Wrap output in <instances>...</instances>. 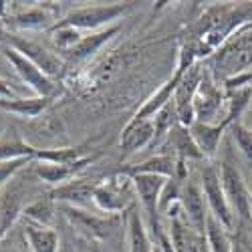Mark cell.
<instances>
[{
	"label": "cell",
	"mask_w": 252,
	"mask_h": 252,
	"mask_svg": "<svg viewBox=\"0 0 252 252\" xmlns=\"http://www.w3.org/2000/svg\"><path fill=\"white\" fill-rule=\"evenodd\" d=\"M135 188L131 176L117 172L97 184L93 192V204L107 216H117L119 212H129L133 208Z\"/></svg>",
	"instance_id": "1"
},
{
	"label": "cell",
	"mask_w": 252,
	"mask_h": 252,
	"mask_svg": "<svg viewBox=\"0 0 252 252\" xmlns=\"http://www.w3.org/2000/svg\"><path fill=\"white\" fill-rule=\"evenodd\" d=\"M129 10L127 4H105V6H87L69 12L63 20H59V25L73 27L77 31H103V27H113L117 20Z\"/></svg>",
	"instance_id": "2"
},
{
	"label": "cell",
	"mask_w": 252,
	"mask_h": 252,
	"mask_svg": "<svg viewBox=\"0 0 252 252\" xmlns=\"http://www.w3.org/2000/svg\"><path fill=\"white\" fill-rule=\"evenodd\" d=\"M2 55L6 57V61L14 67V71L18 73V77L23 79L27 85L36 93V97H47L51 99L53 95H57L59 85L47 77L43 71H40L34 63H31L27 57H23L18 51H14L12 47H2Z\"/></svg>",
	"instance_id": "3"
},
{
	"label": "cell",
	"mask_w": 252,
	"mask_h": 252,
	"mask_svg": "<svg viewBox=\"0 0 252 252\" xmlns=\"http://www.w3.org/2000/svg\"><path fill=\"white\" fill-rule=\"evenodd\" d=\"M220 180H222L224 194H226L230 208H232V212H236L242 220L252 222V192L246 188L240 172L230 161H224Z\"/></svg>",
	"instance_id": "4"
},
{
	"label": "cell",
	"mask_w": 252,
	"mask_h": 252,
	"mask_svg": "<svg viewBox=\"0 0 252 252\" xmlns=\"http://www.w3.org/2000/svg\"><path fill=\"white\" fill-rule=\"evenodd\" d=\"M131 180H133V188H135V196L139 198V202L143 206V214L148 216V230H152V236H156L161 230L158 202H159L161 188H163L167 178L152 176V174H139V176H133Z\"/></svg>",
	"instance_id": "5"
},
{
	"label": "cell",
	"mask_w": 252,
	"mask_h": 252,
	"mask_svg": "<svg viewBox=\"0 0 252 252\" xmlns=\"http://www.w3.org/2000/svg\"><path fill=\"white\" fill-rule=\"evenodd\" d=\"M226 105V93L216 85L212 75L206 73L202 75V81L198 85V91L194 95V115L200 123H214V119L224 113Z\"/></svg>",
	"instance_id": "6"
},
{
	"label": "cell",
	"mask_w": 252,
	"mask_h": 252,
	"mask_svg": "<svg viewBox=\"0 0 252 252\" xmlns=\"http://www.w3.org/2000/svg\"><path fill=\"white\" fill-rule=\"evenodd\" d=\"M200 186H202V192H204V198H206V204H208V212L212 216H216L230 230L234 224V218H232V208H230V204L226 200V194H224L220 174L214 170V167L206 165L202 170Z\"/></svg>",
	"instance_id": "7"
},
{
	"label": "cell",
	"mask_w": 252,
	"mask_h": 252,
	"mask_svg": "<svg viewBox=\"0 0 252 252\" xmlns=\"http://www.w3.org/2000/svg\"><path fill=\"white\" fill-rule=\"evenodd\" d=\"M204 71L194 65L192 69H188L186 75L182 77V81L178 83V87L174 91V107H176V117L178 123L184 127H192L196 123V115H194V95L198 91V85L202 81Z\"/></svg>",
	"instance_id": "8"
},
{
	"label": "cell",
	"mask_w": 252,
	"mask_h": 252,
	"mask_svg": "<svg viewBox=\"0 0 252 252\" xmlns=\"http://www.w3.org/2000/svg\"><path fill=\"white\" fill-rule=\"evenodd\" d=\"M6 43H8V47H12L14 51H18L23 57H27L31 63H34V65L43 71L47 77H57V75H61V71H63V61L55 55V53H51L47 47H43V45H38V43H34V40H27V38H20V36H16V34H6Z\"/></svg>",
	"instance_id": "9"
},
{
	"label": "cell",
	"mask_w": 252,
	"mask_h": 252,
	"mask_svg": "<svg viewBox=\"0 0 252 252\" xmlns=\"http://www.w3.org/2000/svg\"><path fill=\"white\" fill-rule=\"evenodd\" d=\"M63 214H65V218L79 230V232L87 234L89 238H95V240L109 238L117 226V216H105L103 218V216L89 214L83 208H75V206H63Z\"/></svg>",
	"instance_id": "10"
},
{
	"label": "cell",
	"mask_w": 252,
	"mask_h": 252,
	"mask_svg": "<svg viewBox=\"0 0 252 252\" xmlns=\"http://www.w3.org/2000/svg\"><path fill=\"white\" fill-rule=\"evenodd\" d=\"M182 208H184V216L186 222L190 224L196 232L204 234L206 230V218H208V208H206V198L202 192V186L196 182L188 180L186 186H182Z\"/></svg>",
	"instance_id": "11"
},
{
	"label": "cell",
	"mask_w": 252,
	"mask_h": 252,
	"mask_svg": "<svg viewBox=\"0 0 252 252\" xmlns=\"http://www.w3.org/2000/svg\"><path fill=\"white\" fill-rule=\"evenodd\" d=\"M154 119H143V121H129L125 125V129L121 133V154L123 158H129L145 148H150L154 141Z\"/></svg>",
	"instance_id": "12"
},
{
	"label": "cell",
	"mask_w": 252,
	"mask_h": 252,
	"mask_svg": "<svg viewBox=\"0 0 252 252\" xmlns=\"http://www.w3.org/2000/svg\"><path fill=\"white\" fill-rule=\"evenodd\" d=\"M97 184L93 180H71L63 186H57L51 190L49 198L53 202H59V204H65V206H75V208H81L85 206L87 202H93V192H95Z\"/></svg>",
	"instance_id": "13"
},
{
	"label": "cell",
	"mask_w": 252,
	"mask_h": 252,
	"mask_svg": "<svg viewBox=\"0 0 252 252\" xmlns=\"http://www.w3.org/2000/svg\"><path fill=\"white\" fill-rule=\"evenodd\" d=\"M23 212H25L23 194H20V190L12 180L0 192V240L8 234V230L23 216Z\"/></svg>",
	"instance_id": "14"
},
{
	"label": "cell",
	"mask_w": 252,
	"mask_h": 252,
	"mask_svg": "<svg viewBox=\"0 0 252 252\" xmlns=\"http://www.w3.org/2000/svg\"><path fill=\"white\" fill-rule=\"evenodd\" d=\"M38 148L27 143L14 125H8L4 133L0 135V163L14 159H36Z\"/></svg>",
	"instance_id": "15"
},
{
	"label": "cell",
	"mask_w": 252,
	"mask_h": 252,
	"mask_svg": "<svg viewBox=\"0 0 252 252\" xmlns=\"http://www.w3.org/2000/svg\"><path fill=\"white\" fill-rule=\"evenodd\" d=\"M91 161H93V158H83L81 161L71 163V165H59V163L36 161V163H34V174H36L40 180H43V182H47V184H51V186L57 188V186H63V184L75 180V176H77L87 163H91Z\"/></svg>",
	"instance_id": "16"
},
{
	"label": "cell",
	"mask_w": 252,
	"mask_h": 252,
	"mask_svg": "<svg viewBox=\"0 0 252 252\" xmlns=\"http://www.w3.org/2000/svg\"><path fill=\"white\" fill-rule=\"evenodd\" d=\"M51 20H53V14L43 4V6H31L10 14L6 18L4 27L12 31H43V29H49Z\"/></svg>",
	"instance_id": "17"
},
{
	"label": "cell",
	"mask_w": 252,
	"mask_h": 252,
	"mask_svg": "<svg viewBox=\"0 0 252 252\" xmlns=\"http://www.w3.org/2000/svg\"><path fill=\"white\" fill-rule=\"evenodd\" d=\"M121 172L127 176H139V174H152V176H161V178H176L178 174V158L174 154H161L154 156L150 159H145L141 163L123 167Z\"/></svg>",
	"instance_id": "18"
},
{
	"label": "cell",
	"mask_w": 252,
	"mask_h": 252,
	"mask_svg": "<svg viewBox=\"0 0 252 252\" xmlns=\"http://www.w3.org/2000/svg\"><path fill=\"white\" fill-rule=\"evenodd\" d=\"M224 129H226V125H222V123H200V121H196L190 127V133L204 158L216 156Z\"/></svg>",
	"instance_id": "19"
},
{
	"label": "cell",
	"mask_w": 252,
	"mask_h": 252,
	"mask_svg": "<svg viewBox=\"0 0 252 252\" xmlns=\"http://www.w3.org/2000/svg\"><path fill=\"white\" fill-rule=\"evenodd\" d=\"M127 242H129V252H154L156 246L150 236L148 224L143 222L135 206L127 212Z\"/></svg>",
	"instance_id": "20"
},
{
	"label": "cell",
	"mask_w": 252,
	"mask_h": 252,
	"mask_svg": "<svg viewBox=\"0 0 252 252\" xmlns=\"http://www.w3.org/2000/svg\"><path fill=\"white\" fill-rule=\"evenodd\" d=\"M167 141L172 143L174 156L180 161H188V159H204L202 152L198 150V145L190 133V127H184V125H176L172 129V133L167 135Z\"/></svg>",
	"instance_id": "21"
},
{
	"label": "cell",
	"mask_w": 252,
	"mask_h": 252,
	"mask_svg": "<svg viewBox=\"0 0 252 252\" xmlns=\"http://www.w3.org/2000/svg\"><path fill=\"white\" fill-rule=\"evenodd\" d=\"M25 236L32 252H59V234L51 226H38L27 220Z\"/></svg>",
	"instance_id": "22"
},
{
	"label": "cell",
	"mask_w": 252,
	"mask_h": 252,
	"mask_svg": "<svg viewBox=\"0 0 252 252\" xmlns=\"http://www.w3.org/2000/svg\"><path fill=\"white\" fill-rule=\"evenodd\" d=\"M51 99L47 97H14V99H6L0 97V109L8 111V113H16L20 117H36L40 115L47 107H49Z\"/></svg>",
	"instance_id": "23"
},
{
	"label": "cell",
	"mask_w": 252,
	"mask_h": 252,
	"mask_svg": "<svg viewBox=\"0 0 252 252\" xmlns=\"http://www.w3.org/2000/svg\"><path fill=\"white\" fill-rule=\"evenodd\" d=\"M119 32V25H113V27H107V29H103V31H95L91 34H85L81 38V43L69 53V57L73 61H83V59H87L91 55H95L105 43H107L109 38H113L115 34Z\"/></svg>",
	"instance_id": "24"
},
{
	"label": "cell",
	"mask_w": 252,
	"mask_h": 252,
	"mask_svg": "<svg viewBox=\"0 0 252 252\" xmlns=\"http://www.w3.org/2000/svg\"><path fill=\"white\" fill-rule=\"evenodd\" d=\"M204 238L208 244L210 252H232V238L228 234V228L208 212L206 218V230H204Z\"/></svg>",
	"instance_id": "25"
},
{
	"label": "cell",
	"mask_w": 252,
	"mask_h": 252,
	"mask_svg": "<svg viewBox=\"0 0 252 252\" xmlns=\"http://www.w3.org/2000/svg\"><path fill=\"white\" fill-rule=\"evenodd\" d=\"M178 125V117H176V107H174V101H170L165 107L154 117V127H156V133H154V141L150 148H158L161 145L167 135L172 133V129Z\"/></svg>",
	"instance_id": "26"
},
{
	"label": "cell",
	"mask_w": 252,
	"mask_h": 252,
	"mask_svg": "<svg viewBox=\"0 0 252 252\" xmlns=\"http://www.w3.org/2000/svg\"><path fill=\"white\" fill-rule=\"evenodd\" d=\"M83 156L77 148H49V150H38L34 161H45V163H59V165H71L81 161Z\"/></svg>",
	"instance_id": "27"
},
{
	"label": "cell",
	"mask_w": 252,
	"mask_h": 252,
	"mask_svg": "<svg viewBox=\"0 0 252 252\" xmlns=\"http://www.w3.org/2000/svg\"><path fill=\"white\" fill-rule=\"evenodd\" d=\"M55 202L51 198H43V200H34L32 204L25 206L23 216L38 226H51L53 218H55Z\"/></svg>",
	"instance_id": "28"
},
{
	"label": "cell",
	"mask_w": 252,
	"mask_h": 252,
	"mask_svg": "<svg viewBox=\"0 0 252 252\" xmlns=\"http://www.w3.org/2000/svg\"><path fill=\"white\" fill-rule=\"evenodd\" d=\"M81 38H83L81 31H77L73 27H65V25L57 23V27L53 29V43H55V47L59 51H63V53H67V55L81 43Z\"/></svg>",
	"instance_id": "29"
},
{
	"label": "cell",
	"mask_w": 252,
	"mask_h": 252,
	"mask_svg": "<svg viewBox=\"0 0 252 252\" xmlns=\"http://www.w3.org/2000/svg\"><path fill=\"white\" fill-rule=\"evenodd\" d=\"M182 198V182L178 178H167L163 188H161V194H159V202H158V210L159 214H165L174 204H178Z\"/></svg>",
	"instance_id": "30"
},
{
	"label": "cell",
	"mask_w": 252,
	"mask_h": 252,
	"mask_svg": "<svg viewBox=\"0 0 252 252\" xmlns=\"http://www.w3.org/2000/svg\"><path fill=\"white\" fill-rule=\"evenodd\" d=\"M230 133H232V139H234V143L238 145L240 154H242L248 161H252V129L248 127L246 123L236 121V123L230 125Z\"/></svg>",
	"instance_id": "31"
},
{
	"label": "cell",
	"mask_w": 252,
	"mask_h": 252,
	"mask_svg": "<svg viewBox=\"0 0 252 252\" xmlns=\"http://www.w3.org/2000/svg\"><path fill=\"white\" fill-rule=\"evenodd\" d=\"M32 159H14V161H2L0 163V190L16 178L18 172H23Z\"/></svg>",
	"instance_id": "32"
},
{
	"label": "cell",
	"mask_w": 252,
	"mask_h": 252,
	"mask_svg": "<svg viewBox=\"0 0 252 252\" xmlns=\"http://www.w3.org/2000/svg\"><path fill=\"white\" fill-rule=\"evenodd\" d=\"M0 97H6V99H14V97H18L14 91H12V87L8 85V83L0 77Z\"/></svg>",
	"instance_id": "33"
},
{
	"label": "cell",
	"mask_w": 252,
	"mask_h": 252,
	"mask_svg": "<svg viewBox=\"0 0 252 252\" xmlns=\"http://www.w3.org/2000/svg\"><path fill=\"white\" fill-rule=\"evenodd\" d=\"M10 2H6V0H0V20L2 23H6V18L10 16Z\"/></svg>",
	"instance_id": "34"
},
{
	"label": "cell",
	"mask_w": 252,
	"mask_h": 252,
	"mask_svg": "<svg viewBox=\"0 0 252 252\" xmlns=\"http://www.w3.org/2000/svg\"><path fill=\"white\" fill-rule=\"evenodd\" d=\"M232 252H250L242 242H232Z\"/></svg>",
	"instance_id": "35"
},
{
	"label": "cell",
	"mask_w": 252,
	"mask_h": 252,
	"mask_svg": "<svg viewBox=\"0 0 252 252\" xmlns=\"http://www.w3.org/2000/svg\"><path fill=\"white\" fill-rule=\"evenodd\" d=\"M6 27H4V23H2V20H0V40H4L6 38Z\"/></svg>",
	"instance_id": "36"
},
{
	"label": "cell",
	"mask_w": 252,
	"mask_h": 252,
	"mask_svg": "<svg viewBox=\"0 0 252 252\" xmlns=\"http://www.w3.org/2000/svg\"><path fill=\"white\" fill-rule=\"evenodd\" d=\"M154 252H161V248L159 246H154Z\"/></svg>",
	"instance_id": "37"
},
{
	"label": "cell",
	"mask_w": 252,
	"mask_h": 252,
	"mask_svg": "<svg viewBox=\"0 0 252 252\" xmlns=\"http://www.w3.org/2000/svg\"><path fill=\"white\" fill-rule=\"evenodd\" d=\"M248 127H250V129H252V123H250V125H248Z\"/></svg>",
	"instance_id": "38"
}]
</instances>
